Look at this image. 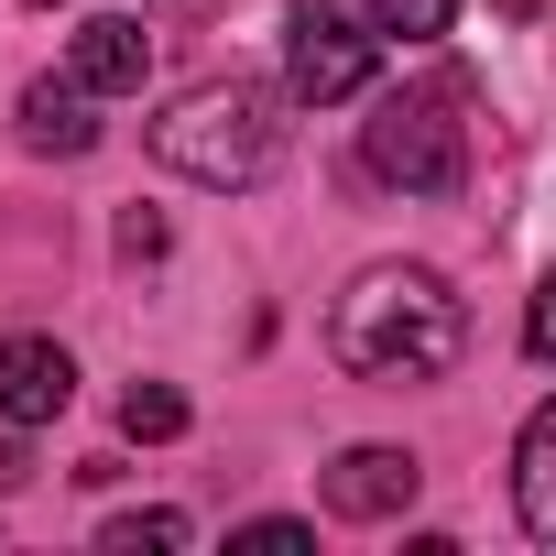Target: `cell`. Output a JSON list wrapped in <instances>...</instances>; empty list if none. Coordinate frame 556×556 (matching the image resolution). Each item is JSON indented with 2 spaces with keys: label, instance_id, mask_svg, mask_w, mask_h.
<instances>
[{
  "label": "cell",
  "instance_id": "cell-2",
  "mask_svg": "<svg viewBox=\"0 0 556 556\" xmlns=\"http://www.w3.org/2000/svg\"><path fill=\"white\" fill-rule=\"evenodd\" d=\"M273 153H285V99L229 77V88H186L164 121H153V164L186 175V186H262Z\"/></svg>",
  "mask_w": 556,
  "mask_h": 556
},
{
  "label": "cell",
  "instance_id": "cell-17",
  "mask_svg": "<svg viewBox=\"0 0 556 556\" xmlns=\"http://www.w3.org/2000/svg\"><path fill=\"white\" fill-rule=\"evenodd\" d=\"M34 12H55V0H34Z\"/></svg>",
  "mask_w": 556,
  "mask_h": 556
},
{
  "label": "cell",
  "instance_id": "cell-16",
  "mask_svg": "<svg viewBox=\"0 0 556 556\" xmlns=\"http://www.w3.org/2000/svg\"><path fill=\"white\" fill-rule=\"evenodd\" d=\"M142 12H175V23H197V12H207V0H142Z\"/></svg>",
  "mask_w": 556,
  "mask_h": 556
},
{
  "label": "cell",
  "instance_id": "cell-15",
  "mask_svg": "<svg viewBox=\"0 0 556 556\" xmlns=\"http://www.w3.org/2000/svg\"><path fill=\"white\" fill-rule=\"evenodd\" d=\"M121 251H131V262H153V251H164V218H153V207H131V218H121Z\"/></svg>",
  "mask_w": 556,
  "mask_h": 556
},
{
  "label": "cell",
  "instance_id": "cell-9",
  "mask_svg": "<svg viewBox=\"0 0 556 556\" xmlns=\"http://www.w3.org/2000/svg\"><path fill=\"white\" fill-rule=\"evenodd\" d=\"M513 513H523V534L556 545V404H534L513 437Z\"/></svg>",
  "mask_w": 556,
  "mask_h": 556
},
{
  "label": "cell",
  "instance_id": "cell-6",
  "mask_svg": "<svg viewBox=\"0 0 556 556\" xmlns=\"http://www.w3.org/2000/svg\"><path fill=\"white\" fill-rule=\"evenodd\" d=\"M66 77H77V88H99V99H131V88L153 77V34H142V12H99V23H77Z\"/></svg>",
  "mask_w": 556,
  "mask_h": 556
},
{
  "label": "cell",
  "instance_id": "cell-8",
  "mask_svg": "<svg viewBox=\"0 0 556 556\" xmlns=\"http://www.w3.org/2000/svg\"><path fill=\"white\" fill-rule=\"evenodd\" d=\"M23 142H34V153H88V142H99V88L34 77V88H23Z\"/></svg>",
  "mask_w": 556,
  "mask_h": 556
},
{
  "label": "cell",
  "instance_id": "cell-11",
  "mask_svg": "<svg viewBox=\"0 0 556 556\" xmlns=\"http://www.w3.org/2000/svg\"><path fill=\"white\" fill-rule=\"evenodd\" d=\"M99 545H110V556H142V545H197V523H186V513H110V523H99Z\"/></svg>",
  "mask_w": 556,
  "mask_h": 556
},
{
  "label": "cell",
  "instance_id": "cell-10",
  "mask_svg": "<svg viewBox=\"0 0 556 556\" xmlns=\"http://www.w3.org/2000/svg\"><path fill=\"white\" fill-rule=\"evenodd\" d=\"M186 426H197V415H186L175 382H131V393H121V437H131V447H164V437H186Z\"/></svg>",
  "mask_w": 556,
  "mask_h": 556
},
{
  "label": "cell",
  "instance_id": "cell-1",
  "mask_svg": "<svg viewBox=\"0 0 556 556\" xmlns=\"http://www.w3.org/2000/svg\"><path fill=\"white\" fill-rule=\"evenodd\" d=\"M469 350V306L447 295V273L426 262H371L350 273V295L328 306V361L350 382H437Z\"/></svg>",
  "mask_w": 556,
  "mask_h": 556
},
{
  "label": "cell",
  "instance_id": "cell-12",
  "mask_svg": "<svg viewBox=\"0 0 556 556\" xmlns=\"http://www.w3.org/2000/svg\"><path fill=\"white\" fill-rule=\"evenodd\" d=\"M458 23V0H371V34H393V45H437Z\"/></svg>",
  "mask_w": 556,
  "mask_h": 556
},
{
  "label": "cell",
  "instance_id": "cell-14",
  "mask_svg": "<svg viewBox=\"0 0 556 556\" xmlns=\"http://www.w3.org/2000/svg\"><path fill=\"white\" fill-rule=\"evenodd\" d=\"M523 350H534V361H556V273H545L534 306H523Z\"/></svg>",
  "mask_w": 556,
  "mask_h": 556
},
{
  "label": "cell",
  "instance_id": "cell-13",
  "mask_svg": "<svg viewBox=\"0 0 556 556\" xmlns=\"http://www.w3.org/2000/svg\"><path fill=\"white\" fill-rule=\"evenodd\" d=\"M229 545H251V556H295V545H317V523H295V513H262V523H240Z\"/></svg>",
  "mask_w": 556,
  "mask_h": 556
},
{
  "label": "cell",
  "instance_id": "cell-7",
  "mask_svg": "<svg viewBox=\"0 0 556 556\" xmlns=\"http://www.w3.org/2000/svg\"><path fill=\"white\" fill-rule=\"evenodd\" d=\"M415 458L404 447H339V469H328V513H350V523H393L404 502H415Z\"/></svg>",
  "mask_w": 556,
  "mask_h": 556
},
{
  "label": "cell",
  "instance_id": "cell-4",
  "mask_svg": "<svg viewBox=\"0 0 556 556\" xmlns=\"http://www.w3.org/2000/svg\"><path fill=\"white\" fill-rule=\"evenodd\" d=\"M285 88H295L306 110L361 99V88H371V34H361V23H339L328 0H295V34H285Z\"/></svg>",
  "mask_w": 556,
  "mask_h": 556
},
{
  "label": "cell",
  "instance_id": "cell-3",
  "mask_svg": "<svg viewBox=\"0 0 556 556\" xmlns=\"http://www.w3.org/2000/svg\"><path fill=\"white\" fill-rule=\"evenodd\" d=\"M361 164L404 197H458L469 175V131H458V88H393L361 121Z\"/></svg>",
  "mask_w": 556,
  "mask_h": 556
},
{
  "label": "cell",
  "instance_id": "cell-5",
  "mask_svg": "<svg viewBox=\"0 0 556 556\" xmlns=\"http://www.w3.org/2000/svg\"><path fill=\"white\" fill-rule=\"evenodd\" d=\"M77 404V361L55 339H0V426H55Z\"/></svg>",
  "mask_w": 556,
  "mask_h": 556
}]
</instances>
